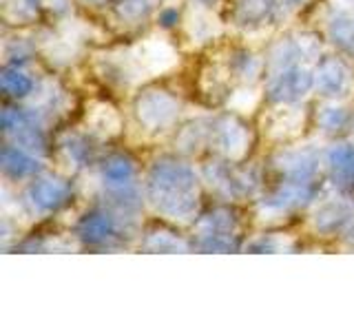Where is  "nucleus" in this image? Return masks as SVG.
I'll use <instances>...</instances> for the list:
<instances>
[{
	"label": "nucleus",
	"mask_w": 354,
	"mask_h": 332,
	"mask_svg": "<svg viewBox=\"0 0 354 332\" xmlns=\"http://www.w3.org/2000/svg\"><path fill=\"white\" fill-rule=\"evenodd\" d=\"M326 155L313 147H279L263 166L259 206L270 213H297L313 206L326 182Z\"/></svg>",
	"instance_id": "1"
},
{
	"label": "nucleus",
	"mask_w": 354,
	"mask_h": 332,
	"mask_svg": "<svg viewBox=\"0 0 354 332\" xmlns=\"http://www.w3.org/2000/svg\"><path fill=\"white\" fill-rule=\"evenodd\" d=\"M204 180L180 153L158 155L144 175V199L155 215L177 226L195 224L202 213Z\"/></svg>",
	"instance_id": "2"
},
{
	"label": "nucleus",
	"mask_w": 354,
	"mask_h": 332,
	"mask_svg": "<svg viewBox=\"0 0 354 332\" xmlns=\"http://www.w3.org/2000/svg\"><path fill=\"white\" fill-rule=\"evenodd\" d=\"M180 64V51L164 33L138 38L104 53L97 60V73L113 86H142L171 73Z\"/></svg>",
	"instance_id": "3"
},
{
	"label": "nucleus",
	"mask_w": 354,
	"mask_h": 332,
	"mask_svg": "<svg viewBox=\"0 0 354 332\" xmlns=\"http://www.w3.org/2000/svg\"><path fill=\"white\" fill-rule=\"evenodd\" d=\"M193 250L237 252L246 246V221L235 202H219L204 208L193 224Z\"/></svg>",
	"instance_id": "4"
},
{
	"label": "nucleus",
	"mask_w": 354,
	"mask_h": 332,
	"mask_svg": "<svg viewBox=\"0 0 354 332\" xmlns=\"http://www.w3.org/2000/svg\"><path fill=\"white\" fill-rule=\"evenodd\" d=\"M142 228L138 230V221H131L115 213L102 202H95L91 208L75 219L71 235L84 248L91 250H118L140 237Z\"/></svg>",
	"instance_id": "5"
},
{
	"label": "nucleus",
	"mask_w": 354,
	"mask_h": 332,
	"mask_svg": "<svg viewBox=\"0 0 354 332\" xmlns=\"http://www.w3.org/2000/svg\"><path fill=\"white\" fill-rule=\"evenodd\" d=\"M182 98L158 80L142 84L131 100V116L147 136H164L180 127Z\"/></svg>",
	"instance_id": "6"
},
{
	"label": "nucleus",
	"mask_w": 354,
	"mask_h": 332,
	"mask_svg": "<svg viewBox=\"0 0 354 332\" xmlns=\"http://www.w3.org/2000/svg\"><path fill=\"white\" fill-rule=\"evenodd\" d=\"M257 144V129L237 111L213 116L210 127V149L208 155H217L232 164H243L250 160V153Z\"/></svg>",
	"instance_id": "7"
},
{
	"label": "nucleus",
	"mask_w": 354,
	"mask_h": 332,
	"mask_svg": "<svg viewBox=\"0 0 354 332\" xmlns=\"http://www.w3.org/2000/svg\"><path fill=\"white\" fill-rule=\"evenodd\" d=\"M75 199V186L69 175L42 171L27 182L20 195L22 208L33 217H53L69 208Z\"/></svg>",
	"instance_id": "8"
},
{
	"label": "nucleus",
	"mask_w": 354,
	"mask_h": 332,
	"mask_svg": "<svg viewBox=\"0 0 354 332\" xmlns=\"http://www.w3.org/2000/svg\"><path fill=\"white\" fill-rule=\"evenodd\" d=\"M3 136L7 142H14L36 155H53L55 136H51L47 122L22 102H5Z\"/></svg>",
	"instance_id": "9"
},
{
	"label": "nucleus",
	"mask_w": 354,
	"mask_h": 332,
	"mask_svg": "<svg viewBox=\"0 0 354 332\" xmlns=\"http://www.w3.org/2000/svg\"><path fill=\"white\" fill-rule=\"evenodd\" d=\"M315 91V69L308 64H292L263 75L266 104H299Z\"/></svg>",
	"instance_id": "10"
},
{
	"label": "nucleus",
	"mask_w": 354,
	"mask_h": 332,
	"mask_svg": "<svg viewBox=\"0 0 354 332\" xmlns=\"http://www.w3.org/2000/svg\"><path fill=\"white\" fill-rule=\"evenodd\" d=\"M310 111L306 104H268L259 120V133L274 147H288L304 136Z\"/></svg>",
	"instance_id": "11"
},
{
	"label": "nucleus",
	"mask_w": 354,
	"mask_h": 332,
	"mask_svg": "<svg viewBox=\"0 0 354 332\" xmlns=\"http://www.w3.org/2000/svg\"><path fill=\"white\" fill-rule=\"evenodd\" d=\"M354 89V71L350 69L348 58L341 53H324L317 58L315 64V91L332 100V102H341L346 100Z\"/></svg>",
	"instance_id": "12"
},
{
	"label": "nucleus",
	"mask_w": 354,
	"mask_h": 332,
	"mask_svg": "<svg viewBox=\"0 0 354 332\" xmlns=\"http://www.w3.org/2000/svg\"><path fill=\"white\" fill-rule=\"evenodd\" d=\"M55 155L69 166V171L80 173L86 169H95L100 158H102V151H100V142L93 136H88L84 129H75L55 138L51 158Z\"/></svg>",
	"instance_id": "13"
},
{
	"label": "nucleus",
	"mask_w": 354,
	"mask_h": 332,
	"mask_svg": "<svg viewBox=\"0 0 354 332\" xmlns=\"http://www.w3.org/2000/svg\"><path fill=\"white\" fill-rule=\"evenodd\" d=\"M140 248L144 252H191L193 241L177 228V224L158 217L142 228Z\"/></svg>",
	"instance_id": "14"
},
{
	"label": "nucleus",
	"mask_w": 354,
	"mask_h": 332,
	"mask_svg": "<svg viewBox=\"0 0 354 332\" xmlns=\"http://www.w3.org/2000/svg\"><path fill=\"white\" fill-rule=\"evenodd\" d=\"M84 118V131L93 136L97 142H113L124 133V118L118 107L109 100H93L88 102Z\"/></svg>",
	"instance_id": "15"
},
{
	"label": "nucleus",
	"mask_w": 354,
	"mask_h": 332,
	"mask_svg": "<svg viewBox=\"0 0 354 332\" xmlns=\"http://www.w3.org/2000/svg\"><path fill=\"white\" fill-rule=\"evenodd\" d=\"M313 226L319 235H348L354 226V204L343 195L341 199L324 202L313 215Z\"/></svg>",
	"instance_id": "16"
},
{
	"label": "nucleus",
	"mask_w": 354,
	"mask_h": 332,
	"mask_svg": "<svg viewBox=\"0 0 354 332\" xmlns=\"http://www.w3.org/2000/svg\"><path fill=\"white\" fill-rule=\"evenodd\" d=\"M326 175L339 188L341 195L354 202V147L348 142H337L326 151Z\"/></svg>",
	"instance_id": "17"
},
{
	"label": "nucleus",
	"mask_w": 354,
	"mask_h": 332,
	"mask_svg": "<svg viewBox=\"0 0 354 332\" xmlns=\"http://www.w3.org/2000/svg\"><path fill=\"white\" fill-rule=\"evenodd\" d=\"M0 169H3L5 180L11 182H29L31 177L44 171L42 162L38 160L36 153L18 147L14 142H3L0 149Z\"/></svg>",
	"instance_id": "18"
},
{
	"label": "nucleus",
	"mask_w": 354,
	"mask_h": 332,
	"mask_svg": "<svg viewBox=\"0 0 354 332\" xmlns=\"http://www.w3.org/2000/svg\"><path fill=\"white\" fill-rule=\"evenodd\" d=\"M228 22L243 31H254L274 22V0H232Z\"/></svg>",
	"instance_id": "19"
},
{
	"label": "nucleus",
	"mask_w": 354,
	"mask_h": 332,
	"mask_svg": "<svg viewBox=\"0 0 354 332\" xmlns=\"http://www.w3.org/2000/svg\"><path fill=\"white\" fill-rule=\"evenodd\" d=\"M164 7V0H113L109 14L122 29H138L158 16Z\"/></svg>",
	"instance_id": "20"
},
{
	"label": "nucleus",
	"mask_w": 354,
	"mask_h": 332,
	"mask_svg": "<svg viewBox=\"0 0 354 332\" xmlns=\"http://www.w3.org/2000/svg\"><path fill=\"white\" fill-rule=\"evenodd\" d=\"M0 89L5 102H25L38 91V80L29 73L27 64H3L0 71Z\"/></svg>",
	"instance_id": "21"
},
{
	"label": "nucleus",
	"mask_w": 354,
	"mask_h": 332,
	"mask_svg": "<svg viewBox=\"0 0 354 332\" xmlns=\"http://www.w3.org/2000/svg\"><path fill=\"white\" fill-rule=\"evenodd\" d=\"M315 122H317V129L324 133V136L341 140L354 129V113L350 107H343L341 102L328 100V104L319 107L315 111Z\"/></svg>",
	"instance_id": "22"
},
{
	"label": "nucleus",
	"mask_w": 354,
	"mask_h": 332,
	"mask_svg": "<svg viewBox=\"0 0 354 332\" xmlns=\"http://www.w3.org/2000/svg\"><path fill=\"white\" fill-rule=\"evenodd\" d=\"M326 38L343 58L354 60V14L346 9L332 11L326 18Z\"/></svg>",
	"instance_id": "23"
},
{
	"label": "nucleus",
	"mask_w": 354,
	"mask_h": 332,
	"mask_svg": "<svg viewBox=\"0 0 354 332\" xmlns=\"http://www.w3.org/2000/svg\"><path fill=\"white\" fill-rule=\"evenodd\" d=\"M44 14V0H0V16L5 27L29 29L38 25Z\"/></svg>",
	"instance_id": "24"
},
{
	"label": "nucleus",
	"mask_w": 354,
	"mask_h": 332,
	"mask_svg": "<svg viewBox=\"0 0 354 332\" xmlns=\"http://www.w3.org/2000/svg\"><path fill=\"white\" fill-rule=\"evenodd\" d=\"M210 7L204 5H197L195 9H191L188 14H184L182 20V29L186 31L188 38H193L197 42H206V44H213L219 38V22L210 16Z\"/></svg>",
	"instance_id": "25"
},
{
	"label": "nucleus",
	"mask_w": 354,
	"mask_h": 332,
	"mask_svg": "<svg viewBox=\"0 0 354 332\" xmlns=\"http://www.w3.org/2000/svg\"><path fill=\"white\" fill-rule=\"evenodd\" d=\"M155 18H158V27L162 31H173L177 27H182L184 14H182V9H177V7H162Z\"/></svg>",
	"instance_id": "26"
},
{
	"label": "nucleus",
	"mask_w": 354,
	"mask_h": 332,
	"mask_svg": "<svg viewBox=\"0 0 354 332\" xmlns=\"http://www.w3.org/2000/svg\"><path fill=\"white\" fill-rule=\"evenodd\" d=\"M304 3H306V0H274V22L281 20V18H288L292 11H297Z\"/></svg>",
	"instance_id": "27"
},
{
	"label": "nucleus",
	"mask_w": 354,
	"mask_h": 332,
	"mask_svg": "<svg viewBox=\"0 0 354 332\" xmlns=\"http://www.w3.org/2000/svg\"><path fill=\"white\" fill-rule=\"evenodd\" d=\"M84 7H111L113 0H80Z\"/></svg>",
	"instance_id": "28"
},
{
	"label": "nucleus",
	"mask_w": 354,
	"mask_h": 332,
	"mask_svg": "<svg viewBox=\"0 0 354 332\" xmlns=\"http://www.w3.org/2000/svg\"><path fill=\"white\" fill-rule=\"evenodd\" d=\"M193 3H197V5H204V7H215L219 0H193Z\"/></svg>",
	"instance_id": "29"
}]
</instances>
